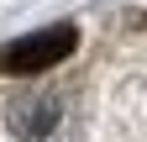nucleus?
<instances>
[{
	"instance_id": "1",
	"label": "nucleus",
	"mask_w": 147,
	"mask_h": 142,
	"mask_svg": "<svg viewBox=\"0 0 147 142\" xmlns=\"http://www.w3.org/2000/svg\"><path fill=\"white\" fill-rule=\"evenodd\" d=\"M74 42H79L74 26H42V32H32V37H21V42L0 47V74H42V68H53V63L68 58Z\"/></svg>"
},
{
	"instance_id": "2",
	"label": "nucleus",
	"mask_w": 147,
	"mask_h": 142,
	"mask_svg": "<svg viewBox=\"0 0 147 142\" xmlns=\"http://www.w3.org/2000/svg\"><path fill=\"white\" fill-rule=\"evenodd\" d=\"M58 126H63V105L53 100V95L21 105V116H16V132H21L26 142H53V132H58Z\"/></svg>"
}]
</instances>
